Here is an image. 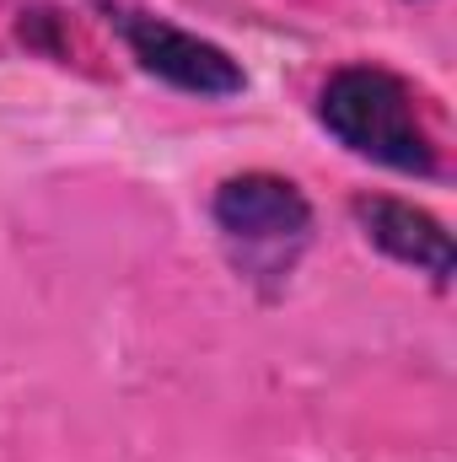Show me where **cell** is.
I'll return each mask as SVG.
<instances>
[{"label": "cell", "mask_w": 457, "mask_h": 462, "mask_svg": "<svg viewBox=\"0 0 457 462\" xmlns=\"http://www.w3.org/2000/svg\"><path fill=\"white\" fill-rule=\"evenodd\" d=\"M350 216H355L360 236L371 247H382L387 258L431 274L436 285L452 280V231L431 210H420L409 199H393V194H360V199H350Z\"/></svg>", "instance_id": "obj_4"}, {"label": "cell", "mask_w": 457, "mask_h": 462, "mask_svg": "<svg viewBox=\"0 0 457 462\" xmlns=\"http://www.w3.org/2000/svg\"><path fill=\"white\" fill-rule=\"evenodd\" d=\"M98 11L108 16L124 49L140 60V70H151L156 81H167L173 92L183 97H205V103H227L247 87L242 65L231 60L221 43L156 16V11H140V5H114V0H98Z\"/></svg>", "instance_id": "obj_3"}, {"label": "cell", "mask_w": 457, "mask_h": 462, "mask_svg": "<svg viewBox=\"0 0 457 462\" xmlns=\"http://www.w3.org/2000/svg\"><path fill=\"white\" fill-rule=\"evenodd\" d=\"M216 231L237 253L242 274H291L296 253L307 247L312 205L280 172H237L210 199Z\"/></svg>", "instance_id": "obj_2"}, {"label": "cell", "mask_w": 457, "mask_h": 462, "mask_svg": "<svg viewBox=\"0 0 457 462\" xmlns=\"http://www.w3.org/2000/svg\"><path fill=\"white\" fill-rule=\"evenodd\" d=\"M318 124L340 140L344 151L393 167L404 178H436L442 156L420 118V97L404 76L382 65H340L329 70L318 92Z\"/></svg>", "instance_id": "obj_1"}]
</instances>
